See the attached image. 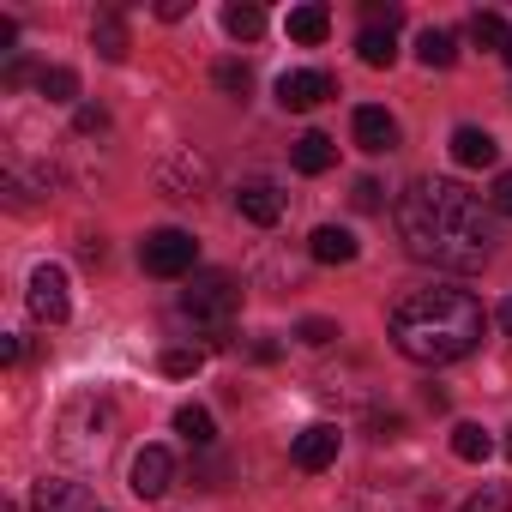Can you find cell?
<instances>
[{
	"instance_id": "obj_18",
	"label": "cell",
	"mask_w": 512,
	"mask_h": 512,
	"mask_svg": "<svg viewBox=\"0 0 512 512\" xmlns=\"http://www.w3.org/2000/svg\"><path fill=\"white\" fill-rule=\"evenodd\" d=\"M452 452H458L464 464H488V458H494V434H488L482 422H458V428H452Z\"/></svg>"
},
{
	"instance_id": "obj_16",
	"label": "cell",
	"mask_w": 512,
	"mask_h": 512,
	"mask_svg": "<svg viewBox=\"0 0 512 512\" xmlns=\"http://www.w3.org/2000/svg\"><path fill=\"white\" fill-rule=\"evenodd\" d=\"M290 163H296L302 175H326V169L338 163V145H332L326 133H302V139H296V151H290Z\"/></svg>"
},
{
	"instance_id": "obj_12",
	"label": "cell",
	"mask_w": 512,
	"mask_h": 512,
	"mask_svg": "<svg viewBox=\"0 0 512 512\" xmlns=\"http://www.w3.org/2000/svg\"><path fill=\"white\" fill-rule=\"evenodd\" d=\"M308 253H314V266H350L356 253H362V241H356L344 223H320V229L308 235Z\"/></svg>"
},
{
	"instance_id": "obj_5",
	"label": "cell",
	"mask_w": 512,
	"mask_h": 512,
	"mask_svg": "<svg viewBox=\"0 0 512 512\" xmlns=\"http://www.w3.org/2000/svg\"><path fill=\"white\" fill-rule=\"evenodd\" d=\"M139 266H145L151 278H187V272L199 266V241H193L187 229H151V235L139 241Z\"/></svg>"
},
{
	"instance_id": "obj_3",
	"label": "cell",
	"mask_w": 512,
	"mask_h": 512,
	"mask_svg": "<svg viewBox=\"0 0 512 512\" xmlns=\"http://www.w3.org/2000/svg\"><path fill=\"white\" fill-rule=\"evenodd\" d=\"M55 446H61L73 464L103 458V452L115 446V404H109V398H97V392L73 398V404L61 410V422H55Z\"/></svg>"
},
{
	"instance_id": "obj_30",
	"label": "cell",
	"mask_w": 512,
	"mask_h": 512,
	"mask_svg": "<svg viewBox=\"0 0 512 512\" xmlns=\"http://www.w3.org/2000/svg\"><path fill=\"white\" fill-rule=\"evenodd\" d=\"M488 205H494L500 217H512V175H500V181H494V193H488Z\"/></svg>"
},
{
	"instance_id": "obj_8",
	"label": "cell",
	"mask_w": 512,
	"mask_h": 512,
	"mask_svg": "<svg viewBox=\"0 0 512 512\" xmlns=\"http://www.w3.org/2000/svg\"><path fill=\"white\" fill-rule=\"evenodd\" d=\"M235 211H241L247 223H260V229H272V223L284 217V193H278V181H266V175H253V181H241V187H235Z\"/></svg>"
},
{
	"instance_id": "obj_25",
	"label": "cell",
	"mask_w": 512,
	"mask_h": 512,
	"mask_svg": "<svg viewBox=\"0 0 512 512\" xmlns=\"http://www.w3.org/2000/svg\"><path fill=\"white\" fill-rule=\"evenodd\" d=\"M458 512H512V488H506V482H482Z\"/></svg>"
},
{
	"instance_id": "obj_19",
	"label": "cell",
	"mask_w": 512,
	"mask_h": 512,
	"mask_svg": "<svg viewBox=\"0 0 512 512\" xmlns=\"http://www.w3.org/2000/svg\"><path fill=\"white\" fill-rule=\"evenodd\" d=\"M175 434H181L187 446H199V452H205V446L217 440V428H211V410H205V404H181V410H175Z\"/></svg>"
},
{
	"instance_id": "obj_7",
	"label": "cell",
	"mask_w": 512,
	"mask_h": 512,
	"mask_svg": "<svg viewBox=\"0 0 512 512\" xmlns=\"http://www.w3.org/2000/svg\"><path fill=\"white\" fill-rule=\"evenodd\" d=\"M169 482H175V458H169V446H145V452L133 458L127 488H133L139 500H163V494H169Z\"/></svg>"
},
{
	"instance_id": "obj_13",
	"label": "cell",
	"mask_w": 512,
	"mask_h": 512,
	"mask_svg": "<svg viewBox=\"0 0 512 512\" xmlns=\"http://www.w3.org/2000/svg\"><path fill=\"white\" fill-rule=\"evenodd\" d=\"M284 31H290V43H302V49H320V43H326V31H332V13L320 7V0H302V7H290Z\"/></svg>"
},
{
	"instance_id": "obj_34",
	"label": "cell",
	"mask_w": 512,
	"mask_h": 512,
	"mask_svg": "<svg viewBox=\"0 0 512 512\" xmlns=\"http://www.w3.org/2000/svg\"><path fill=\"white\" fill-rule=\"evenodd\" d=\"M494 320H500V332H506V338H512V296H506V302H500V314H494Z\"/></svg>"
},
{
	"instance_id": "obj_33",
	"label": "cell",
	"mask_w": 512,
	"mask_h": 512,
	"mask_svg": "<svg viewBox=\"0 0 512 512\" xmlns=\"http://www.w3.org/2000/svg\"><path fill=\"white\" fill-rule=\"evenodd\" d=\"M157 19H169V25L187 19V0H157Z\"/></svg>"
},
{
	"instance_id": "obj_9",
	"label": "cell",
	"mask_w": 512,
	"mask_h": 512,
	"mask_svg": "<svg viewBox=\"0 0 512 512\" xmlns=\"http://www.w3.org/2000/svg\"><path fill=\"white\" fill-rule=\"evenodd\" d=\"M350 139H356L368 157H380V151H398V121H392L380 103H362V109L350 115Z\"/></svg>"
},
{
	"instance_id": "obj_21",
	"label": "cell",
	"mask_w": 512,
	"mask_h": 512,
	"mask_svg": "<svg viewBox=\"0 0 512 512\" xmlns=\"http://www.w3.org/2000/svg\"><path fill=\"white\" fill-rule=\"evenodd\" d=\"M91 43H97L103 61H121V55H127V25H121V13H103V19L91 25Z\"/></svg>"
},
{
	"instance_id": "obj_10",
	"label": "cell",
	"mask_w": 512,
	"mask_h": 512,
	"mask_svg": "<svg viewBox=\"0 0 512 512\" xmlns=\"http://www.w3.org/2000/svg\"><path fill=\"white\" fill-rule=\"evenodd\" d=\"M338 446H344V434L332 422H314L290 440V458H296V470H326V464H338Z\"/></svg>"
},
{
	"instance_id": "obj_31",
	"label": "cell",
	"mask_w": 512,
	"mask_h": 512,
	"mask_svg": "<svg viewBox=\"0 0 512 512\" xmlns=\"http://www.w3.org/2000/svg\"><path fill=\"white\" fill-rule=\"evenodd\" d=\"M103 127H109V115H103V109H91V103H85V109H79V133H103Z\"/></svg>"
},
{
	"instance_id": "obj_4",
	"label": "cell",
	"mask_w": 512,
	"mask_h": 512,
	"mask_svg": "<svg viewBox=\"0 0 512 512\" xmlns=\"http://www.w3.org/2000/svg\"><path fill=\"white\" fill-rule=\"evenodd\" d=\"M235 308H241V290H235V278H229V272H199V278L181 290V314H187L193 326L223 332V326L235 320Z\"/></svg>"
},
{
	"instance_id": "obj_2",
	"label": "cell",
	"mask_w": 512,
	"mask_h": 512,
	"mask_svg": "<svg viewBox=\"0 0 512 512\" xmlns=\"http://www.w3.org/2000/svg\"><path fill=\"white\" fill-rule=\"evenodd\" d=\"M386 332H392V350H398V356H410V362H422V368H446V362H464V356L482 344L488 314H482V302H476L470 290L428 284V290H410V296L392 308Z\"/></svg>"
},
{
	"instance_id": "obj_22",
	"label": "cell",
	"mask_w": 512,
	"mask_h": 512,
	"mask_svg": "<svg viewBox=\"0 0 512 512\" xmlns=\"http://www.w3.org/2000/svg\"><path fill=\"white\" fill-rule=\"evenodd\" d=\"M470 43H476V49H494V55H506L512 31H506V19H500V13H476V19H470Z\"/></svg>"
},
{
	"instance_id": "obj_32",
	"label": "cell",
	"mask_w": 512,
	"mask_h": 512,
	"mask_svg": "<svg viewBox=\"0 0 512 512\" xmlns=\"http://www.w3.org/2000/svg\"><path fill=\"white\" fill-rule=\"evenodd\" d=\"M19 356H25V344H19V338H13V332H0V362H7V368H13V362H19Z\"/></svg>"
},
{
	"instance_id": "obj_17",
	"label": "cell",
	"mask_w": 512,
	"mask_h": 512,
	"mask_svg": "<svg viewBox=\"0 0 512 512\" xmlns=\"http://www.w3.org/2000/svg\"><path fill=\"white\" fill-rule=\"evenodd\" d=\"M356 55H362V67H392V61H398V37H392L386 25H362Z\"/></svg>"
},
{
	"instance_id": "obj_6",
	"label": "cell",
	"mask_w": 512,
	"mask_h": 512,
	"mask_svg": "<svg viewBox=\"0 0 512 512\" xmlns=\"http://www.w3.org/2000/svg\"><path fill=\"white\" fill-rule=\"evenodd\" d=\"M25 302H31V314H37L43 326H61V320L73 314L67 272H61V266H37V272H31V290H25Z\"/></svg>"
},
{
	"instance_id": "obj_23",
	"label": "cell",
	"mask_w": 512,
	"mask_h": 512,
	"mask_svg": "<svg viewBox=\"0 0 512 512\" xmlns=\"http://www.w3.org/2000/svg\"><path fill=\"white\" fill-rule=\"evenodd\" d=\"M37 91H43L49 103H79V73H73V67H43V73H37Z\"/></svg>"
},
{
	"instance_id": "obj_37",
	"label": "cell",
	"mask_w": 512,
	"mask_h": 512,
	"mask_svg": "<svg viewBox=\"0 0 512 512\" xmlns=\"http://www.w3.org/2000/svg\"><path fill=\"white\" fill-rule=\"evenodd\" d=\"M506 452H512V440H506Z\"/></svg>"
},
{
	"instance_id": "obj_29",
	"label": "cell",
	"mask_w": 512,
	"mask_h": 512,
	"mask_svg": "<svg viewBox=\"0 0 512 512\" xmlns=\"http://www.w3.org/2000/svg\"><path fill=\"white\" fill-rule=\"evenodd\" d=\"M296 338H302L308 350H326V344L338 338V326H332V320H302V326H296Z\"/></svg>"
},
{
	"instance_id": "obj_11",
	"label": "cell",
	"mask_w": 512,
	"mask_h": 512,
	"mask_svg": "<svg viewBox=\"0 0 512 512\" xmlns=\"http://www.w3.org/2000/svg\"><path fill=\"white\" fill-rule=\"evenodd\" d=\"M332 97V73H320V67H296V73H284L278 79V103L284 109H314V103H326Z\"/></svg>"
},
{
	"instance_id": "obj_28",
	"label": "cell",
	"mask_w": 512,
	"mask_h": 512,
	"mask_svg": "<svg viewBox=\"0 0 512 512\" xmlns=\"http://www.w3.org/2000/svg\"><path fill=\"white\" fill-rule=\"evenodd\" d=\"M350 205H356V211H380V205H386V187H380L374 175H362L356 193H350Z\"/></svg>"
},
{
	"instance_id": "obj_24",
	"label": "cell",
	"mask_w": 512,
	"mask_h": 512,
	"mask_svg": "<svg viewBox=\"0 0 512 512\" xmlns=\"http://www.w3.org/2000/svg\"><path fill=\"white\" fill-rule=\"evenodd\" d=\"M223 31L241 37V43H253V37L266 31V13H260V7H223Z\"/></svg>"
},
{
	"instance_id": "obj_36",
	"label": "cell",
	"mask_w": 512,
	"mask_h": 512,
	"mask_svg": "<svg viewBox=\"0 0 512 512\" xmlns=\"http://www.w3.org/2000/svg\"><path fill=\"white\" fill-rule=\"evenodd\" d=\"M506 61H512V43H506Z\"/></svg>"
},
{
	"instance_id": "obj_26",
	"label": "cell",
	"mask_w": 512,
	"mask_h": 512,
	"mask_svg": "<svg viewBox=\"0 0 512 512\" xmlns=\"http://www.w3.org/2000/svg\"><path fill=\"white\" fill-rule=\"evenodd\" d=\"M217 91H229V97H247V85H253V73L241 67V61H217Z\"/></svg>"
},
{
	"instance_id": "obj_14",
	"label": "cell",
	"mask_w": 512,
	"mask_h": 512,
	"mask_svg": "<svg viewBox=\"0 0 512 512\" xmlns=\"http://www.w3.org/2000/svg\"><path fill=\"white\" fill-rule=\"evenodd\" d=\"M494 157H500V145H494L488 127H458V133H452V163H458V169H488Z\"/></svg>"
},
{
	"instance_id": "obj_15",
	"label": "cell",
	"mask_w": 512,
	"mask_h": 512,
	"mask_svg": "<svg viewBox=\"0 0 512 512\" xmlns=\"http://www.w3.org/2000/svg\"><path fill=\"white\" fill-rule=\"evenodd\" d=\"M416 61H422L428 73H446V67L458 61V37H452V31H440V25H428V31L416 37Z\"/></svg>"
},
{
	"instance_id": "obj_20",
	"label": "cell",
	"mask_w": 512,
	"mask_h": 512,
	"mask_svg": "<svg viewBox=\"0 0 512 512\" xmlns=\"http://www.w3.org/2000/svg\"><path fill=\"white\" fill-rule=\"evenodd\" d=\"M31 500H37V512H73V506H85V488H79V482H61V476H55V482L43 476Z\"/></svg>"
},
{
	"instance_id": "obj_27",
	"label": "cell",
	"mask_w": 512,
	"mask_h": 512,
	"mask_svg": "<svg viewBox=\"0 0 512 512\" xmlns=\"http://www.w3.org/2000/svg\"><path fill=\"white\" fill-rule=\"evenodd\" d=\"M157 368H163L169 380H187V374H199V368H205V356H199V350H163V362H157Z\"/></svg>"
},
{
	"instance_id": "obj_35",
	"label": "cell",
	"mask_w": 512,
	"mask_h": 512,
	"mask_svg": "<svg viewBox=\"0 0 512 512\" xmlns=\"http://www.w3.org/2000/svg\"><path fill=\"white\" fill-rule=\"evenodd\" d=\"M91 512H109V506H91Z\"/></svg>"
},
{
	"instance_id": "obj_1",
	"label": "cell",
	"mask_w": 512,
	"mask_h": 512,
	"mask_svg": "<svg viewBox=\"0 0 512 512\" xmlns=\"http://www.w3.org/2000/svg\"><path fill=\"white\" fill-rule=\"evenodd\" d=\"M398 241L410 260L434 266V272H476L488 253H494V223L482 211V199L464 187V181H446V175H416L398 205Z\"/></svg>"
}]
</instances>
